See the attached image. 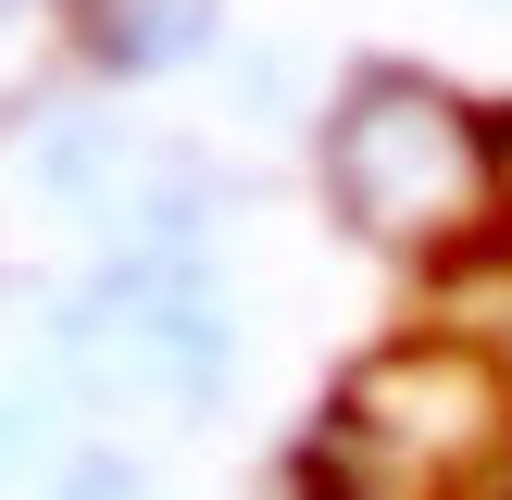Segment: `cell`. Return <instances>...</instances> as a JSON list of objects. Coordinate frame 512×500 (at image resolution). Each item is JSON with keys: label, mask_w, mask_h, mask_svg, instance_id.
<instances>
[{"label": "cell", "mask_w": 512, "mask_h": 500, "mask_svg": "<svg viewBox=\"0 0 512 500\" xmlns=\"http://www.w3.org/2000/svg\"><path fill=\"white\" fill-rule=\"evenodd\" d=\"M313 188L338 213V238L388 250L413 275L512 263V150L500 113L475 88H450L438 63H350L313 113Z\"/></svg>", "instance_id": "cell-1"}, {"label": "cell", "mask_w": 512, "mask_h": 500, "mask_svg": "<svg viewBox=\"0 0 512 500\" xmlns=\"http://www.w3.org/2000/svg\"><path fill=\"white\" fill-rule=\"evenodd\" d=\"M325 438L375 475L388 500H488L512 475V375L488 338H450V325H413V338L363 350V363L325 388Z\"/></svg>", "instance_id": "cell-2"}, {"label": "cell", "mask_w": 512, "mask_h": 500, "mask_svg": "<svg viewBox=\"0 0 512 500\" xmlns=\"http://www.w3.org/2000/svg\"><path fill=\"white\" fill-rule=\"evenodd\" d=\"M75 388H138L175 413H213L238 375V313H225L213 250H113L50 325Z\"/></svg>", "instance_id": "cell-3"}, {"label": "cell", "mask_w": 512, "mask_h": 500, "mask_svg": "<svg viewBox=\"0 0 512 500\" xmlns=\"http://www.w3.org/2000/svg\"><path fill=\"white\" fill-rule=\"evenodd\" d=\"M63 25H75V63H88V75L150 88V75H175V63H200V50H213L225 0H75Z\"/></svg>", "instance_id": "cell-4"}, {"label": "cell", "mask_w": 512, "mask_h": 500, "mask_svg": "<svg viewBox=\"0 0 512 500\" xmlns=\"http://www.w3.org/2000/svg\"><path fill=\"white\" fill-rule=\"evenodd\" d=\"M38 188L63 200V213L113 225V213H125V188H138V138H125V125H100V113L50 125V138H38Z\"/></svg>", "instance_id": "cell-5"}, {"label": "cell", "mask_w": 512, "mask_h": 500, "mask_svg": "<svg viewBox=\"0 0 512 500\" xmlns=\"http://www.w3.org/2000/svg\"><path fill=\"white\" fill-rule=\"evenodd\" d=\"M38 500H163V488H150V463H125V450H75V463H50Z\"/></svg>", "instance_id": "cell-6"}, {"label": "cell", "mask_w": 512, "mask_h": 500, "mask_svg": "<svg viewBox=\"0 0 512 500\" xmlns=\"http://www.w3.org/2000/svg\"><path fill=\"white\" fill-rule=\"evenodd\" d=\"M38 438H50V400H38V388H0V488L38 463Z\"/></svg>", "instance_id": "cell-7"}, {"label": "cell", "mask_w": 512, "mask_h": 500, "mask_svg": "<svg viewBox=\"0 0 512 500\" xmlns=\"http://www.w3.org/2000/svg\"><path fill=\"white\" fill-rule=\"evenodd\" d=\"M488 350H500V375H512V313H500V338H488Z\"/></svg>", "instance_id": "cell-8"}, {"label": "cell", "mask_w": 512, "mask_h": 500, "mask_svg": "<svg viewBox=\"0 0 512 500\" xmlns=\"http://www.w3.org/2000/svg\"><path fill=\"white\" fill-rule=\"evenodd\" d=\"M13 13H25V0H0V25H13Z\"/></svg>", "instance_id": "cell-9"}]
</instances>
